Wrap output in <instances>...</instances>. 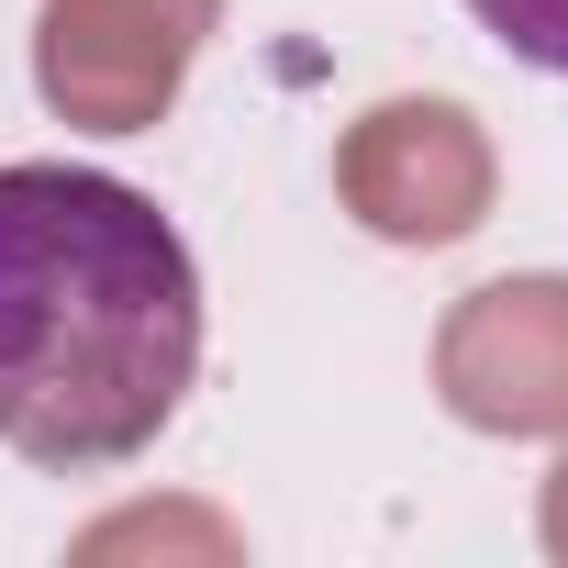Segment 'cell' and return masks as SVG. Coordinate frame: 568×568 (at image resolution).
I'll list each match as a JSON object with an SVG mask.
<instances>
[{"mask_svg": "<svg viewBox=\"0 0 568 568\" xmlns=\"http://www.w3.org/2000/svg\"><path fill=\"white\" fill-rule=\"evenodd\" d=\"M201 368V267L179 223L101 179L0 168V446L90 479L168 435Z\"/></svg>", "mask_w": 568, "mask_h": 568, "instance_id": "cell-1", "label": "cell"}, {"mask_svg": "<svg viewBox=\"0 0 568 568\" xmlns=\"http://www.w3.org/2000/svg\"><path fill=\"white\" fill-rule=\"evenodd\" d=\"M212 34H223V0H45L34 90L79 134H156Z\"/></svg>", "mask_w": 568, "mask_h": 568, "instance_id": "cell-2", "label": "cell"}, {"mask_svg": "<svg viewBox=\"0 0 568 568\" xmlns=\"http://www.w3.org/2000/svg\"><path fill=\"white\" fill-rule=\"evenodd\" d=\"M335 201L379 245H468L501 201V156L468 101H368L335 134Z\"/></svg>", "mask_w": 568, "mask_h": 568, "instance_id": "cell-3", "label": "cell"}, {"mask_svg": "<svg viewBox=\"0 0 568 568\" xmlns=\"http://www.w3.org/2000/svg\"><path fill=\"white\" fill-rule=\"evenodd\" d=\"M435 402L468 435H568V278H479L435 324Z\"/></svg>", "mask_w": 568, "mask_h": 568, "instance_id": "cell-4", "label": "cell"}, {"mask_svg": "<svg viewBox=\"0 0 568 568\" xmlns=\"http://www.w3.org/2000/svg\"><path fill=\"white\" fill-rule=\"evenodd\" d=\"M468 23H479L501 57H524V68L568 79V0H468Z\"/></svg>", "mask_w": 568, "mask_h": 568, "instance_id": "cell-5", "label": "cell"}, {"mask_svg": "<svg viewBox=\"0 0 568 568\" xmlns=\"http://www.w3.org/2000/svg\"><path fill=\"white\" fill-rule=\"evenodd\" d=\"M535 535H546V557L568 568V457L546 468V513H535Z\"/></svg>", "mask_w": 568, "mask_h": 568, "instance_id": "cell-6", "label": "cell"}]
</instances>
